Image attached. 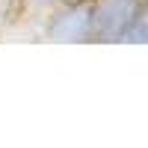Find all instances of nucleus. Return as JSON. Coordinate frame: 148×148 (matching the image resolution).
Returning a JSON list of instances; mask_svg holds the SVG:
<instances>
[{
    "label": "nucleus",
    "mask_w": 148,
    "mask_h": 148,
    "mask_svg": "<svg viewBox=\"0 0 148 148\" xmlns=\"http://www.w3.org/2000/svg\"><path fill=\"white\" fill-rule=\"evenodd\" d=\"M39 36L56 45H95L92 0H59L39 18Z\"/></svg>",
    "instance_id": "1"
},
{
    "label": "nucleus",
    "mask_w": 148,
    "mask_h": 148,
    "mask_svg": "<svg viewBox=\"0 0 148 148\" xmlns=\"http://www.w3.org/2000/svg\"><path fill=\"white\" fill-rule=\"evenodd\" d=\"M125 45H148V12L133 24L125 36Z\"/></svg>",
    "instance_id": "4"
},
{
    "label": "nucleus",
    "mask_w": 148,
    "mask_h": 148,
    "mask_svg": "<svg viewBox=\"0 0 148 148\" xmlns=\"http://www.w3.org/2000/svg\"><path fill=\"white\" fill-rule=\"evenodd\" d=\"M53 3H59V0H12L9 3V15L12 18H36L39 21Z\"/></svg>",
    "instance_id": "3"
},
{
    "label": "nucleus",
    "mask_w": 148,
    "mask_h": 148,
    "mask_svg": "<svg viewBox=\"0 0 148 148\" xmlns=\"http://www.w3.org/2000/svg\"><path fill=\"white\" fill-rule=\"evenodd\" d=\"M6 3H12V0H6Z\"/></svg>",
    "instance_id": "5"
},
{
    "label": "nucleus",
    "mask_w": 148,
    "mask_h": 148,
    "mask_svg": "<svg viewBox=\"0 0 148 148\" xmlns=\"http://www.w3.org/2000/svg\"><path fill=\"white\" fill-rule=\"evenodd\" d=\"M95 45H125L127 30L148 12V0H92Z\"/></svg>",
    "instance_id": "2"
}]
</instances>
